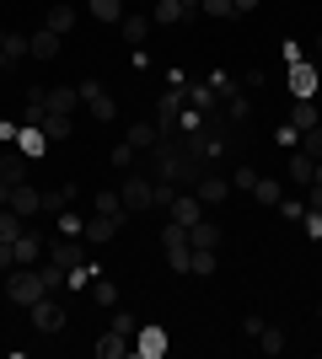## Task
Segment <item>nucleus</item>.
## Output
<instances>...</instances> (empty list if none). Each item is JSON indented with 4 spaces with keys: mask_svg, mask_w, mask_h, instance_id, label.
<instances>
[{
    "mask_svg": "<svg viewBox=\"0 0 322 359\" xmlns=\"http://www.w3.org/2000/svg\"><path fill=\"white\" fill-rule=\"evenodd\" d=\"M81 102V86H54L48 91V113H76Z\"/></svg>",
    "mask_w": 322,
    "mask_h": 359,
    "instance_id": "nucleus-20",
    "label": "nucleus"
},
{
    "mask_svg": "<svg viewBox=\"0 0 322 359\" xmlns=\"http://www.w3.org/2000/svg\"><path fill=\"white\" fill-rule=\"evenodd\" d=\"M194 194H199V204H226V198H231V177H220V172L204 166V177L194 182Z\"/></svg>",
    "mask_w": 322,
    "mask_h": 359,
    "instance_id": "nucleus-9",
    "label": "nucleus"
},
{
    "mask_svg": "<svg viewBox=\"0 0 322 359\" xmlns=\"http://www.w3.org/2000/svg\"><path fill=\"white\" fill-rule=\"evenodd\" d=\"M43 27H48V32H60V38H65V32L76 27V6H54V11H48V22H43Z\"/></svg>",
    "mask_w": 322,
    "mask_h": 359,
    "instance_id": "nucleus-25",
    "label": "nucleus"
},
{
    "mask_svg": "<svg viewBox=\"0 0 322 359\" xmlns=\"http://www.w3.org/2000/svg\"><path fill=\"white\" fill-rule=\"evenodd\" d=\"M27 43H32V60H54V54H60V32L38 27V32L27 38Z\"/></svg>",
    "mask_w": 322,
    "mask_h": 359,
    "instance_id": "nucleus-19",
    "label": "nucleus"
},
{
    "mask_svg": "<svg viewBox=\"0 0 322 359\" xmlns=\"http://www.w3.org/2000/svg\"><path fill=\"white\" fill-rule=\"evenodd\" d=\"M161 247H167V252H188V225L167 220V225H161Z\"/></svg>",
    "mask_w": 322,
    "mask_h": 359,
    "instance_id": "nucleus-23",
    "label": "nucleus"
},
{
    "mask_svg": "<svg viewBox=\"0 0 322 359\" xmlns=\"http://www.w3.org/2000/svg\"><path fill=\"white\" fill-rule=\"evenodd\" d=\"M204 16H236V0H199Z\"/></svg>",
    "mask_w": 322,
    "mask_h": 359,
    "instance_id": "nucleus-38",
    "label": "nucleus"
},
{
    "mask_svg": "<svg viewBox=\"0 0 322 359\" xmlns=\"http://www.w3.org/2000/svg\"><path fill=\"white\" fill-rule=\"evenodd\" d=\"M0 70H11V60H6V48H0Z\"/></svg>",
    "mask_w": 322,
    "mask_h": 359,
    "instance_id": "nucleus-55",
    "label": "nucleus"
},
{
    "mask_svg": "<svg viewBox=\"0 0 322 359\" xmlns=\"http://www.w3.org/2000/svg\"><path fill=\"white\" fill-rule=\"evenodd\" d=\"M60 231H65V236H81V231H86V220H81V215H60Z\"/></svg>",
    "mask_w": 322,
    "mask_h": 359,
    "instance_id": "nucleus-47",
    "label": "nucleus"
},
{
    "mask_svg": "<svg viewBox=\"0 0 322 359\" xmlns=\"http://www.w3.org/2000/svg\"><path fill=\"white\" fill-rule=\"evenodd\" d=\"M129 220V215H92V220H86V231H81V236L86 241H97V247H102V241H113L119 236V225Z\"/></svg>",
    "mask_w": 322,
    "mask_h": 359,
    "instance_id": "nucleus-11",
    "label": "nucleus"
},
{
    "mask_svg": "<svg viewBox=\"0 0 322 359\" xmlns=\"http://www.w3.org/2000/svg\"><path fill=\"white\" fill-rule=\"evenodd\" d=\"M183 0H156L151 6V22H161V27H172V22H183Z\"/></svg>",
    "mask_w": 322,
    "mask_h": 359,
    "instance_id": "nucleus-21",
    "label": "nucleus"
},
{
    "mask_svg": "<svg viewBox=\"0 0 322 359\" xmlns=\"http://www.w3.org/2000/svg\"><path fill=\"white\" fill-rule=\"evenodd\" d=\"M167 220H177V225H199L204 220V204H199V194L194 188H183V194L167 204Z\"/></svg>",
    "mask_w": 322,
    "mask_h": 359,
    "instance_id": "nucleus-6",
    "label": "nucleus"
},
{
    "mask_svg": "<svg viewBox=\"0 0 322 359\" xmlns=\"http://www.w3.org/2000/svg\"><path fill=\"white\" fill-rule=\"evenodd\" d=\"M129 354H140V359H161V354H167V332H161V327H140L135 338H129Z\"/></svg>",
    "mask_w": 322,
    "mask_h": 359,
    "instance_id": "nucleus-7",
    "label": "nucleus"
},
{
    "mask_svg": "<svg viewBox=\"0 0 322 359\" xmlns=\"http://www.w3.org/2000/svg\"><path fill=\"white\" fill-rule=\"evenodd\" d=\"M156 140H161V129H156V123H135V129H129V145H135L140 156H145V150H151Z\"/></svg>",
    "mask_w": 322,
    "mask_h": 359,
    "instance_id": "nucleus-26",
    "label": "nucleus"
},
{
    "mask_svg": "<svg viewBox=\"0 0 322 359\" xmlns=\"http://www.w3.org/2000/svg\"><path fill=\"white\" fill-rule=\"evenodd\" d=\"M188 247H194V252H204V247H220V225H215V220L188 225Z\"/></svg>",
    "mask_w": 322,
    "mask_h": 359,
    "instance_id": "nucleus-14",
    "label": "nucleus"
},
{
    "mask_svg": "<svg viewBox=\"0 0 322 359\" xmlns=\"http://www.w3.org/2000/svg\"><path fill=\"white\" fill-rule=\"evenodd\" d=\"M113 327H119L123 338H135V332H140V316L135 311H113Z\"/></svg>",
    "mask_w": 322,
    "mask_h": 359,
    "instance_id": "nucleus-39",
    "label": "nucleus"
},
{
    "mask_svg": "<svg viewBox=\"0 0 322 359\" xmlns=\"http://www.w3.org/2000/svg\"><path fill=\"white\" fill-rule=\"evenodd\" d=\"M253 198H258L263 210H279V198H285V182H279V177H258V182H253Z\"/></svg>",
    "mask_w": 322,
    "mask_h": 359,
    "instance_id": "nucleus-15",
    "label": "nucleus"
},
{
    "mask_svg": "<svg viewBox=\"0 0 322 359\" xmlns=\"http://www.w3.org/2000/svg\"><path fill=\"white\" fill-rule=\"evenodd\" d=\"M274 145H279V150H295V145H301V129H295V123H285V129L274 135Z\"/></svg>",
    "mask_w": 322,
    "mask_h": 359,
    "instance_id": "nucleus-42",
    "label": "nucleus"
},
{
    "mask_svg": "<svg viewBox=\"0 0 322 359\" xmlns=\"http://www.w3.org/2000/svg\"><path fill=\"white\" fill-rule=\"evenodd\" d=\"M226 102H231V107H226V118H231V123H242V118H247V97L236 91V97H226Z\"/></svg>",
    "mask_w": 322,
    "mask_h": 359,
    "instance_id": "nucleus-44",
    "label": "nucleus"
},
{
    "mask_svg": "<svg viewBox=\"0 0 322 359\" xmlns=\"http://www.w3.org/2000/svg\"><path fill=\"white\" fill-rule=\"evenodd\" d=\"M97 215H123V198L113 194V188H102V194H97Z\"/></svg>",
    "mask_w": 322,
    "mask_h": 359,
    "instance_id": "nucleus-36",
    "label": "nucleus"
},
{
    "mask_svg": "<svg viewBox=\"0 0 322 359\" xmlns=\"http://www.w3.org/2000/svg\"><path fill=\"white\" fill-rule=\"evenodd\" d=\"M119 27H123V43H145V32H151V22H145V16H123Z\"/></svg>",
    "mask_w": 322,
    "mask_h": 359,
    "instance_id": "nucleus-28",
    "label": "nucleus"
},
{
    "mask_svg": "<svg viewBox=\"0 0 322 359\" xmlns=\"http://www.w3.org/2000/svg\"><path fill=\"white\" fill-rule=\"evenodd\" d=\"M65 273H70V269H60V263H38V279H43V290H48V295H54V290L65 285Z\"/></svg>",
    "mask_w": 322,
    "mask_h": 359,
    "instance_id": "nucleus-31",
    "label": "nucleus"
},
{
    "mask_svg": "<svg viewBox=\"0 0 322 359\" xmlns=\"http://www.w3.org/2000/svg\"><path fill=\"white\" fill-rule=\"evenodd\" d=\"M311 166L317 161H311L307 150H290V188H311Z\"/></svg>",
    "mask_w": 322,
    "mask_h": 359,
    "instance_id": "nucleus-17",
    "label": "nucleus"
},
{
    "mask_svg": "<svg viewBox=\"0 0 322 359\" xmlns=\"http://www.w3.org/2000/svg\"><path fill=\"white\" fill-rule=\"evenodd\" d=\"M97 354H102V359H123V354H129V338H123L119 327H107L102 338H97Z\"/></svg>",
    "mask_w": 322,
    "mask_h": 359,
    "instance_id": "nucleus-18",
    "label": "nucleus"
},
{
    "mask_svg": "<svg viewBox=\"0 0 322 359\" xmlns=\"http://www.w3.org/2000/svg\"><path fill=\"white\" fill-rule=\"evenodd\" d=\"M215 263H220V257H215V247L194 252V273H199V279H210V273H215Z\"/></svg>",
    "mask_w": 322,
    "mask_h": 359,
    "instance_id": "nucleus-37",
    "label": "nucleus"
},
{
    "mask_svg": "<svg viewBox=\"0 0 322 359\" xmlns=\"http://www.w3.org/2000/svg\"><path fill=\"white\" fill-rule=\"evenodd\" d=\"M307 215H322V182H311V188H307Z\"/></svg>",
    "mask_w": 322,
    "mask_h": 359,
    "instance_id": "nucleus-48",
    "label": "nucleus"
},
{
    "mask_svg": "<svg viewBox=\"0 0 322 359\" xmlns=\"http://www.w3.org/2000/svg\"><path fill=\"white\" fill-rule=\"evenodd\" d=\"M6 210H16L22 220H27V215H43V194H38V188H27V182H16L11 194H6Z\"/></svg>",
    "mask_w": 322,
    "mask_h": 359,
    "instance_id": "nucleus-10",
    "label": "nucleus"
},
{
    "mask_svg": "<svg viewBox=\"0 0 322 359\" xmlns=\"http://www.w3.org/2000/svg\"><path fill=\"white\" fill-rule=\"evenodd\" d=\"M311 182H322V161H317V166H311Z\"/></svg>",
    "mask_w": 322,
    "mask_h": 359,
    "instance_id": "nucleus-54",
    "label": "nucleus"
},
{
    "mask_svg": "<svg viewBox=\"0 0 322 359\" xmlns=\"http://www.w3.org/2000/svg\"><path fill=\"white\" fill-rule=\"evenodd\" d=\"M97 22H123V0H92Z\"/></svg>",
    "mask_w": 322,
    "mask_h": 359,
    "instance_id": "nucleus-32",
    "label": "nucleus"
},
{
    "mask_svg": "<svg viewBox=\"0 0 322 359\" xmlns=\"http://www.w3.org/2000/svg\"><path fill=\"white\" fill-rule=\"evenodd\" d=\"M16 182H27V156H22V150L0 156V204H6V194H11Z\"/></svg>",
    "mask_w": 322,
    "mask_h": 359,
    "instance_id": "nucleus-8",
    "label": "nucleus"
},
{
    "mask_svg": "<svg viewBox=\"0 0 322 359\" xmlns=\"http://www.w3.org/2000/svg\"><path fill=\"white\" fill-rule=\"evenodd\" d=\"M43 257H48V263H60V269H76V263H81V247H76V241H48Z\"/></svg>",
    "mask_w": 322,
    "mask_h": 359,
    "instance_id": "nucleus-16",
    "label": "nucleus"
},
{
    "mask_svg": "<svg viewBox=\"0 0 322 359\" xmlns=\"http://www.w3.org/2000/svg\"><path fill=\"white\" fill-rule=\"evenodd\" d=\"M48 290H43V279H38V269H11L6 273V300H16V306H32V300H43Z\"/></svg>",
    "mask_w": 322,
    "mask_h": 359,
    "instance_id": "nucleus-1",
    "label": "nucleus"
},
{
    "mask_svg": "<svg viewBox=\"0 0 322 359\" xmlns=\"http://www.w3.org/2000/svg\"><path fill=\"white\" fill-rule=\"evenodd\" d=\"M81 102H86V113H92L97 123H113L119 118V107H113V97H107L97 81H81Z\"/></svg>",
    "mask_w": 322,
    "mask_h": 359,
    "instance_id": "nucleus-3",
    "label": "nucleus"
},
{
    "mask_svg": "<svg viewBox=\"0 0 322 359\" xmlns=\"http://www.w3.org/2000/svg\"><path fill=\"white\" fill-rule=\"evenodd\" d=\"M317 81H322V70H317L311 60L290 65V97H301V102H317Z\"/></svg>",
    "mask_w": 322,
    "mask_h": 359,
    "instance_id": "nucleus-4",
    "label": "nucleus"
},
{
    "mask_svg": "<svg viewBox=\"0 0 322 359\" xmlns=\"http://www.w3.org/2000/svg\"><path fill=\"white\" fill-rule=\"evenodd\" d=\"M210 86H215V97H236V91H242V86H236V81H231V75H215Z\"/></svg>",
    "mask_w": 322,
    "mask_h": 359,
    "instance_id": "nucleus-45",
    "label": "nucleus"
},
{
    "mask_svg": "<svg viewBox=\"0 0 322 359\" xmlns=\"http://www.w3.org/2000/svg\"><path fill=\"white\" fill-rule=\"evenodd\" d=\"M16 150H22V156H43V150H48V135L27 123V129H22V140H16Z\"/></svg>",
    "mask_w": 322,
    "mask_h": 359,
    "instance_id": "nucleus-24",
    "label": "nucleus"
},
{
    "mask_svg": "<svg viewBox=\"0 0 322 359\" xmlns=\"http://www.w3.org/2000/svg\"><path fill=\"white\" fill-rule=\"evenodd\" d=\"M43 247H48V241L38 236V231H22V236L11 241V252H16V263H27V269H38V257H43Z\"/></svg>",
    "mask_w": 322,
    "mask_h": 359,
    "instance_id": "nucleus-12",
    "label": "nucleus"
},
{
    "mask_svg": "<svg viewBox=\"0 0 322 359\" xmlns=\"http://www.w3.org/2000/svg\"><path fill=\"white\" fill-rule=\"evenodd\" d=\"M253 6H258V0H236V11H253Z\"/></svg>",
    "mask_w": 322,
    "mask_h": 359,
    "instance_id": "nucleus-52",
    "label": "nucleus"
},
{
    "mask_svg": "<svg viewBox=\"0 0 322 359\" xmlns=\"http://www.w3.org/2000/svg\"><path fill=\"white\" fill-rule=\"evenodd\" d=\"M113 166H140V150L123 140V145H113Z\"/></svg>",
    "mask_w": 322,
    "mask_h": 359,
    "instance_id": "nucleus-40",
    "label": "nucleus"
},
{
    "mask_svg": "<svg viewBox=\"0 0 322 359\" xmlns=\"http://www.w3.org/2000/svg\"><path fill=\"white\" fill-rule=\"evenodd\" d=\"M70 198H76V188H54V194H43V215H65V210H70Z\"/></svg>",
    "mask_w": 322,
    "mask_h": 359,
    "instance_id": "nucleus-27",
    "label": "nucleus"
},
{
    "mask_svg": "<svg viewBox=\"0 0 322 359\" xmlns=\"http://www.w3.org/2000/svg\"><path fill=\"white\" fill-rule=\"evenodd\" d=\"M258 348H263V354H285V332L263 322V332H258Z\"/></svg>",
    "mask_w": 322,
    "mask_h": 359,
    "instance_id": "nucleus-29",
    "label": "nucleus"
},
{
    "mask_svg": "<svg viewBox=\"0 0 322 359\" xmlns=\"http://www.w3.org/2000/svg\"><path fill=\"white\" fill-rule=\"evenodd\" d=\"M92 300H97V306H119V290H113V279H92Z\"/></svg>",
    "mask_w": 322,
    "mask_h": 359,
    "instance_id": "nucleus-35",
    "label": "nucleus"
},
{
    "mask_svg": "<svg viewBox=\"0 0 322 359\" xmlns=\"http://www.w3.org/2000/svg\"><path fill=\"white\" fill-rule=\"evenodd\" d=\"M307 60H311V65H317V70H322V32H317V38H311V48H307Z\"/></svg>",
    "mask_w": 322,
    "mask_h": 359,
    "instance_id": "nucleus-50",
    "label": "nucleus"
},
{
    "mask_svg": "<svg viewBox=\"0 0 322 359\" xmlns=\"http://www.w3.org/2000/svg\"><path fill=\"white\" fill-rule=\"evenodd\" d=\"M123 210H156V177L151 172H135V177H123Z\"/></svg>",
    "mask_w": 322,
    "mask_h": 359,
    "instance_id": "nucleus-2",
    "label": "nucleus"
},
{
    "mask_svg": "<svg viewBox=\"0 0 322 359\" xmlns=\"http://www.w3.org/2000/svg\"><path fill=\"white\" fill-rule=\"evenodd\" d=\"M183 11H188V16H194V11H199V0H183Z\"/></svg>",
    "mask_w": 322,
    "mask_h": 359,
    "instance_id": "nucleus-53",
    "label": "nucleus"
},
{
    "mask_svg": "<svg viewBox=\"0 0 322 359\" xmlns=\"http://www.w3.org/2000/svg\"><path fill=\"white\" fill-rule=\"evenodd\" d=\"M16 269V252H11V241H0V273H11Z\"/></svg>",
    "mask_w": 322,
    "mask_h": 359,
    "instance_id": "nucleus-49",
    "label": "nucleus"
},
{
    "mask_svg": "<svg viewBox=\"0 0 322 359\" xmlns=\"http://www.w3.org/2000/svg\"><path fill=\"white\" fill-rule=\"evenodd\" d=\"M295 150H307L311 161H322V129H317V123H311V129H301V145H295Z\"/></svg>",
    "mask_w": 322,
    "mask_h": 359,
    "instance_id": "nucleus-33",
    "label": "nucleus"
},
{
    "mask_svg": "<svg viewBox=\"0 0 322 359\" xmlns=\"http://www.w3.org/2000/svg\"><path fill=\"white\" fill-rule=\"evenodd\" d=\"M188 102L199 107V113H210V107H215V86H194V91H188Z\"/></svg>",
    "mask_w": 322,
    "mask_h": 359,
    "instance_id": "nucleus-41",
    "label": "nucleus"
},
{
    "mask_svg": "<svg viewBox=\"0 0 322 359\" xmlns=\"http://www.w3.org/2000/svg\"><path fill=\"white\" fill-rule=\"evenodd\" d=\"M27 311H32V327H38V332H65V306H60V300H32V306H27Z\"/></svg>",
    "mask_w": 322,
    "mask_h": 359,
    "instance_id": "nucleus-5",
    "label": "nucleus"
},
{
    "mask_svg": "<svg viewBox=\"0 0 322 359\" xmlns=\"http://www.w3.org/2000/svg\"><path fill=\"white\" fill-rule=\"evenodd\" d=\"M290 123H295V129H311V123H317V102H301V97H295V107H290Z\"/></svg>",
    "mask_w": 322,
    "mask_h": 359,
    "instance_id": "nucleus-30",
    "label": "nucleus"
},
{
    "mask_svg": "<svg viewBox=\"0 0 322 359\" xmlns=\"http://www.w3.org/2000/svg\"><path fill=\"white\" fill-rule=\"evenodd\" d=\"M301 225H307V236H317V241H322V215H307Z\"/></svg>",
    "mask_w": 322,
    "mask_h": 359,
    "instance_id": "nucleus-51",
    "label": "nucleus"
},
{
    "mask_svg": "<svg viewBox=\"0 0 322 359\" xmlns=\"http://www.w3.org/2000/svg\"><path fill=\"white\" fill-rule=\"evenodd\" d=\"M279 215H285V220H307V204H301V198H279Z\"/></svg>",
    "mask_w": 322,
    "mask_h": 359,
    "instance_id": "nucleus-43",
    "label": "nucleus"
},
{
    "mask_svg": "<svg viewBox=\"0 0 322 359\" xmlns=\"http://www.w3.org/2000/svg\"><path fill=\"white\" fill-rule=\"evenodd\" d=\"M317 91H322V81H317Z\"/></svg>",
    "mask_w": 322,
    "mask_h": 359,
    "instance_id": "nucleus-56",
    "label": "nucleus"
},
{
    "mask_svg": "<svg viewBox=\"0 0 322 359\" xmlns=\"http://www.w3.org/2000/svg\"><path fill=\"white\" fill-rule=\"evenodd\" d=\"M38 129L48 135V145H65V140L76 135V118H70V113H43V123H38Z\"/></svg>",
    "mask_w": 322,
    "mask_h": 359,
    "instance_id": "nucleus-13",
    "label": "nucleus"
},
{
    "mask_svg": "<svg viewBox=\"0 0 322 359\" xmlns=\"http://www.w3.org/2000/svg\"><path fill=\"white\" fill-rule=\"evenodd\" d=\"M253 182H258V172H247V166H242V172H231V188H242V194H253Z\"/></svg>",
    "mask_w": 322,
    "mask_h": 359,
    "instance_id": "nucleus-46",
    "label": "nucleus"
},
{
    "mask_svg": "<svg viewBox=\"0 0 322 359\" xmlns=\"http://www.w3.org/2000/svg\"><path fill=\"white\" fill-rule=\"evenodd\" d=\"M0 48H6V60H27V54H32V43H27V38H22V32H6V27H0Z\"/></svg>",
    "mask_w": 322,
    "mask_h": 359,
    "instance_id": "nucleus-22",
    "label": "nucleus"
},
{
    "mask_svg": "<svg viewBox=\"0 0 322 359\" xmlns=\"http://www.w3.org/2000/svg\"><path fill=\"white\" fill-rule=\"evenodd\" d=\"M22 236V215L16 210H0V241H16Z\"/></svg>",
    "mask_w": 322,
    "mask_h": 359,
    "instance_id": "nucleus-34",
    "label": "nucleus"
}]
</instances>
